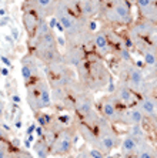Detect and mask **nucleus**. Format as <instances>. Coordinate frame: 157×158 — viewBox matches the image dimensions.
I'll list each match as a JSON object with an SVG mask.
<instances>
[{"label":"nucleus","instance_id":"nucleus-1","mask_svg":"<svg viewBox=\"0 0 157 158\" xmlns=\"http://www.w3.org/2000/svg\"><path fill=\"white\" fill-rule=\"evenodd\" d=\"M79 74V83L87 91H97L110 83V73L107 67L99 59H86L76 67Z\"/></svg>","mask_w":157,"mask_h":158},{"label":"nucleus","instance_id":"nucleus-2","mask_svg":"<svg viewBox=\"0 0 157 158\" xmlns=\"http://www.w3.org/2000/svg\"><path fill=\"white\" fill-rule=\"evenodd\" d=\"M76 135L77 131L74 127H72V125L62 127L56 132L55 140L50 144V155H56V157L69 155L72 152V150H73Z\"/></svg>","mask_w":157,"mask_h":158},{"label":"nucleus","instance_id":"nucleus-3","mask_svg":"<svg viewBox=\"0 0 157 158\" xmlns=\"http://www.w3.org/2000/svg\"><path fill=\"white\" fill-rule=\"evenodd\" d=\"M126 107H123L116 98L113 94L103 97L100 101V111H102V117L104 120H107L109 123H120L121 114Z\"/></svg>","mask_w":157,"mask_h":158},{"label":"nucleus","instance_id":"nucleus-4","mask_svg":"<svg viewBox=\"0 0 157 158\" xmlns=\"http://www.w3.org/2000/svg\"><path fill=\"white\" fill-rule=\"evenodd\" d=\"M114 96V98L119 101L123 107H133V106H137V97H136V93L133 91L132 88L126 85L124 83H120V84L116 87L113 93H111Z\"/></svg>","mask_w":157,"mask_h":158},{"label":"nucleus","instance_id":"nucleus-5","mask_svg":"<svg viewBox=\"0 0 157 158\" xmlns=\"http://www.w3.org/2000/svg\"><path fill=\"white\" fill-rule=\"evenodd\" d=\"M117 19H119V24L123 26H130L132 24V9L130 3L127 0H109Z\"/></svg>","mask_w":157,"mask_h":158},{"label":"nucleus","instance_id":"nucleus-6","mask_svg":"<svg viewBox=\"0 0 157 158\" xmlns=\"http://www.w3.org/2000/svg\"><path fill=\"white\" fill-rule=\"evenodd\" d=\"M40 80H37V81H34V83H32V84L26 85V88H27V104H29V107L32 108L33 113H40V111L43 110V106H41Z\"/></svg>","mask_w":157,"mask_h":158},{"label":"nucleus","instance_id":"nucleus-7","mask_svg":"<svg viewBox=\"0 0 157 158\" xmlns=\"http://www.w3.org/2000/svg\"><path fill=\"white\" fill-rule=\"evenodd\" d=\"M87 57V53L81 46H69L64 54H62V61L69 67H77Z\"/></svg>","mask_w":157,"mask_h":158},{"label":"nucleus","instance_id":"nucleus-8","mask_svg":"<svg viewBox=\"0 0 157 158\" xmlns=\"http://www.w3.org/2000/svg\"><path fill=\"white\" fill-rule=\"evenodd\" d=\"M124 74H126V80L121 81V83L129 85L133 91L140 90L142 84L144 83V78H143V71L140 70L139 67L133 66V64H130V66L127 64V66H126V70H124Z\"/></svg>","mask_w":157,"mask_h":158},{"label":"nucleus","instance_id":"nucleus-9","mask_svg":"<svg viewBox=\"0 0 157 158\" xmlns=\"http://www.w3.org/2000/svg\"><path fill=\"white\" fill-rule=\"evenodd\" d=\"M137 107L140 108V111L143 113V115L147 118H153L156 120V114H157V103L154 96L151 94H144L140 97V100L137 101Z\"/></svg>","mask_w":157,"mask_h":158},{"label":"nucleus","instance_id":"nucleus-10","mask_svg":"<svg viewBox=\"0 0 157 158\" xmlns=\"http://www.w3.org/2000/svg\"><path fill=\"white\" fill-rule=\"evenodd\" d=\"M144 115L143 113L140 111V108L137 106H133V107H129L127 110L123 111L120 118V123L119 124H124V125H132V124H143L144 121Z\"/></svg>","mask_w":157,"mask_h":158},{"label":"nucleus","instance_id":"nucleus-11","mask_svg":"<svg viewBox=\"0 0 157 158\" xmlns=\"http://www.w3.org/2000/svg\"><path fill=\"white\" fill-rule=\"evenodd\" d=\"M40 20H43V19L37 15L36 11L30 10V9H24V11H23V26H24L26 33H27L29 39L33 36L34 30H36Z\"/></svg>","mask_w":157,"mask_h":158},{"label":"nucleus","instance_id":"nucleus-12","mask_svg":"<svg viewBox=\"0 0 157 158\" xmlns=\"http://www.w3.org/2000/svg\"><path fill=\"white\" fill-rule=\"evenodd\" d=\"M93 46H96V48L99 52H102L103 54H109V53L113 52V47L110 46L106 31H99L93 36Z\"/></svg>","mask_w":157,"mask_h":158},{"label":"nucleus","instance_id":"nucleus-13","mask_svg":"<svg viewBox=\"0 0 157 158\" xmlns=\"http://www.w3.org/2000/svg\"><path fill=\"white\" fill-rule=\"evenodd\" d=\"M127 135H130L132 138H134V140L137 141L139 144L146 143V141H147V134H146V131H144V128H143L142 124H132V125H129Z\"/></svg>","mask_w":157,"mask_h":158},{"label":"nucleus","instance_id":"nucleus-14","mask_svg":"<svg viewBox=\"0 0 157 158\" xmlns=\"http://www.w3.org/2000/svg\"><path fill=\"white\" fill-rule=\"evenodd\" d=\"M137 147H139V143H137L134 138H132L130 135H126L123 138V141H121V144H120L121 154H123L124 157H127V155L130 157V155H133L136 152Z\"/></svg>","mask_w":157,"mask_h":158},{"label":"nucleus","instance_id":"nucleus-15","mask_svg":"<svg viewBox=\"0 0 157 158\" xmlns=\"http://www.w3.org/2000/svg\"><path fill=\"white\" fill-rule=\"evenodd\" d=\"M33 150L36 152L37 158H47L50 155V145L47 144V141L44 140L43 137H40L39 140L34 143Z\"/></svg>","mask_w":157,"mask_h":158},{"label":"nucleus","instance_id":"nucleus-16","mask_svg":"<svg viewBox=\"0 0 157 158\" xmlns=\"http://www.w3.org/2000/svg\"><path fill=\"white\" fill-rule=\"evenodd\" d=\"M136 158H156V151H154V147H151V144L142 143L139 144V147L136 150Z\"/></svg>","mask_w":157,"mask_h":158},{"label":"nucleus","instance_id":"nucleus-17","mask_svg":"<svg viewBox=\"0 0 157 158\" xmlns=\"http://www.w3.org/2000/svg\"><path fill=\"white\" fill-rule=\"evenodd\" d=\"M139 13H140V17H142L143 20H149V22H151V23H156V19H157L156 4H150L147 7L139 9Z\"/></svg>","mask_w":157,"mask_h":158},{"label":"nucleus","instance_id":"nucleus-18","mask_svg":"<svg viewBox=\"0 0 157 158\" xmlns=\"http://www.w3.org/2000/svg\"><path fill=\"white\" fill-rule=\"evenodd\" d=\"M156 46H150L147 47L146 50H143V57H144V63H146L147 66L150 67H154L156 66V61H157V57H156Z\"/></svg>","mask_w":157,"mask_h":158},{"label":"nucleus","instance_id":"nucleus-19","mask_svg":"<svg viewBox=\"0 0 157 158\" xmlns=\"http://www.w3.org/2000/svg\"><path fill=\"white\" fill-rule=\"evenodd\" d=\"M89 154H90L91 158H106V155L103 154L100 150H97V148L94 147H91L90 150H89Z\"/></svg>","mask_w":157,"mask_h":158},{"label":"nucleus","instance_id":"nucleus-20","mask_svg":"<svg viewBox=\"0 0 157 158\" xmlns=\"http://www.w3.org/2000/svg\"><path fill=\"white\" fill-rule=\"evenodd\" d=\"M136 4L139 9H143L150 6V4H156V0H136Z\"/></svg>","mask_w":157,"mask_h":158},{"label":"nucleus","instance_id":"nucleus-21","mask_svg":"<svg viewBox=\"0 0 157 158\" xmlns=\"http://www.w3.org/2000/svg\"><path fill=\"white\" fill-rule=\"evenodd\" d=\"M0 158H9V147L6 143L0 144Z\"/></svg>","mask_w":157,"mask_h":158},{"label":"nucleus","instance_id":"nucleus-22","mask_svg":"<svg viewBox=\"0 0 157 158\" xmlns=\"http://www.w3.org/2000/svg\"><path fill=\"white\" fill-rule=\"evenodd\" d=\"M15 157L16 158H34L29 154V152H26V151H22V150H17L15 152Z\"/></svg>","mask_w":157,"mask_h":158},{"label":"nucleus","instance_id":"nucleus-23","mask_svg":"<svg viewBox=\"0 0 157 158\" xmlns=\"http://www.w3.org/2000/svg\"><path fill=\"white\" fill-rule=\"evenodd\" d=\"M74 158H91L90 154H89V151H79V154L74 155Z\"/></svg>","mask_w":157,"mask_h":158},{"label":"nucleus","instance_id":"nucleus-24","mask_svg":"<svg viewBox=\"0 0 157 158\" xmlns=\"http://www.w3.org/2000/svg\"><path fill=\"white\" fill-rule=\"evenodd\" d=\"M3 111H4V104H3V101L0 100V118L3 117Z\"/></svg>","mask_w":157,"mask_h":158},{"label":"nucleus","instance_id":"nucleus-25","mask_svg":"<svg viewBox=\"0 0 157 158\" xmlns=\"http://www.w3.org/2000/svg\"><path fill=\"white\" fill-rule=\"evenodd\" d=\"M2 60H3V61L6 63V64H7V66H10V63H9V60L6 59V57H2Z\"/></svg>","mask_w":157,"mask_h":158},{"label":"nucleus","instance_id":"nucleus-26","mask_svg":"<svg viewBox=\"0 0 157 158\" xmlns=\"http://www.w3.org/2000/svg\"><path fill=\"white\" fill-rule=\"evenodd\" d=\"M2 74H3V76H7V70H6V69H3V70H2Z\"/></svg>","mask_w":157,"mask_h":158},{"label":"nucleus","instance_id":"nucleus-27","mask_svg":"<svg viewBox=\"0 0 157 158\" xmlns=\"http://www.w3.org/2000/svg\"><path fill=\"white\" fill-rule=\"evenodd\" d=\"M13 100H15L16 103H19V101H20V98H19V97H17V96H16V97H13Z\"/></svg>","mask_w":157,"mask_h":158}]
</instances>
